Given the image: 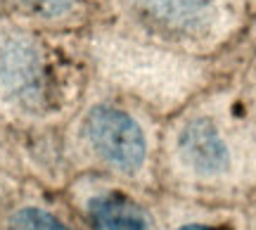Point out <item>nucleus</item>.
<instances>
[{
	"label": "nucleus",
	"mask_w": 256,
	"mask_h": 230,
	"mask_svg": "<svg viewBox=\"0 0 256 230\" xmlns=\"http://www.w3.org/2000/svg\"><path fill=\"white\" fill-rule=\"evenodd\" d=\"M86 138L98 154L124 171H136L145 162V136L133 116L114 107H95L83 121Z\"/></svg>",
	"instance_id": "1"
},
{
	"label": "nucleus",
	"mask_w": 256,
	"mask_h": 230,
	"mask_svg": "<svg viewBox=\"0 0 256 230\" xmlns=\"http://www.w3.org/2000/svg\"><path fill=\"white\" fill-rule=\"evenodd\" d=\"M0 95L22 104H36L43 98L40 52L26 38L8 36L0 40Z\"/></svg>",
	"instance_id": "2"
},
{
	"label": "nucleus",
	"mask_w": 256,
	"mask_h": 230,
	"mask_svg": "<svg viewBox=\"0 0 256 230\" xmlns=\"http://www.w3.org/2000/svg\"><path fill=\"white\" fill-rule=\"evenodd\" d=\"M180 159L197 174H218L228 166V150L216 126L206 119L190 121L178 136Z\"/></svg>",
	"instance_id": "3"
},
{
	"label": "nucleus",
	"mask_w": 256,
	"mask_h": 230,
	"mask_svg": "<svg viewBox=\"0 0 256 230\" xmlns=\"http://www.w3.org/2000/svg\"><path fill=\"white\" fill-rule=\"evenodd\" d=\"M88 212L102 230H154L150 214L124 194H100L90 200Z\"/></svg>",
	"instance_id": "4"
},
{
	"label": "nucleus",
	"mask_w": 256,
	"mask_h": 230,
	"mask_svg": "<svg viewBox=\"0 0 256 230\" xmlns=\"http://www.w3.org/2000/svg\"><path fill=\"white\" fill-rule=\"evenodd\" d=\"M140 8L147 10L156 19H164L168 24H190L204 17L214 0H138Z\"/></svg>",
	"instance_id": "5"
},
{
	"label": "nucleus",
	"mask_w": 256,
	"mask_h": 230,
	"mask_svg": "<svg viewBox=\"0 0 256 230\" xmlns=\"http://www.w3.org/2000/svg\"><path fill=\"white\" fill-rule=\"evenodd\" d=\"M10 228L12 230H72L66 228L60 218H55L52 214L43 212V209H19L12 218H10Z\"/></svg>",
	"instance_id": "6"
},
{
	"label": "nucleus",
	"mask_w": 256,
	"mask_h": 230,
	"mask_svg": "<svg viewBox=\"0 0 256 230\" xmlns=\"http://www.w3.org/2000/svg\"><path fill=\"white\" fill-rule=\"evenodd\" d=\"M24 10H28L31 14L36 17H43V19H52V17H60L64 10L69 8V0H19Z\"/></svg>",
	"instance_id": "7"
},
{
	"label": "nucleus",
	"mask_w": 256,
	"mask_h": 230,
	"mask_svg": "<svg viewBox=\"0 0 256 230\" xmlns=\"http://www.w3.org/2000/svg\"><path fill=\"white\" fill-rule=\"evenodd\" d=\"M178 230H214V228H206V226H200V223H192V226H183Z\"/></svg>",
	"instance_id": "8"
}]
</instances>
